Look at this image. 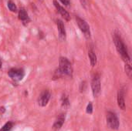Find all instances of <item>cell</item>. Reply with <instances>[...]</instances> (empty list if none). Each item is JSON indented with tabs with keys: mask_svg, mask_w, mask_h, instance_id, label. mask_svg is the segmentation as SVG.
Wrapping results in <instances>:
<instances>
[{
	"mask_svg": "<svg viewBox=\"0 0 132 131\" xmlns=\"http://www.w3.org/2000/svg\"><path fill=\"white\" fill-rule=\"evenodd\" d=\"M113 39H114V42L115 44V46L117 48V50L119 53V54L121 56L122 59L127 62L130 61V56L128 55L127 47H126L125 42H123V40L121 39V36L118 33L115 32V33H114Z\"/></svg>",
	"mask_w": 132,
	"mask_h": 131,
	"instance_id": "6da1fadb",
	"label": "cell"
},
{
	"mask_svg": "<svg viewBox=\"0 0 132 131\" xmlns=\"http://www.w3.org/2000/svg\"><path fill=\"white\" fill-rule=\"evenodd\" d=\"M60 73L62 75H67L71 76L73 74V69L71 63L66 57H60V67L59 69Z\"/></svg>",
	"mask_w": 132,
	"mask_h": 131,
	"instance_id": "7a4b0ae2",
	"label": "cell"
},
{
	"mask_svg": "<svg viewBox=\"0 0 132 131\" xmlns=\"http://www.w3.org/2000/svg\"><path fill=\"white\" fill-rule=\"evenodd\" d=\"M107 124L109 128L112 130H118L119 127V120L117 116L112 112H108L107 113Z\"/></svg>",
	"mask_w": 132,
	"mask_h": 131,
	"instance_id": "3957f363",
	"label": "cell"
},
{
	"mask_svg": "<svg viewBox=\"0 0 132 131\" xmlns=\"http://www.w3.org/2000/svg\"><path fill=\"white\" fill-rule=\"evenodd\" d=\"M76 20H77V23L79 28L80 29L82 32L84 34L85 37L87 39H89L90 37V26L87 24V22L84 19L80 18L79 16L76 17Z\"/></svg>",
	"mask_w": 132,
	"mask_h": 131,
	"instance_id": "277c9868",
	"label": "cell"
},
{
	"mask_svg": "<svg viewBox=\"0 0 132 131\" xmlns=\"http://www.w3.org/2000/svg\"><path fill=\"white\" fill-rule=\"evenodd\" d=\"M91 88L94 97H97L101 93V80L98 75H95L92 80Z\"/></svg>",
	"mask_w": 132,
	"mask_h": 131,
	"instance_id": "5b68a950",
	"label": "cell"
},
{
	"mask_svg": "<svg viewBox=\"0 0 132 131\" xmlns=\"http://www.w3.org/2000/svg\"><path fill=\"white\" fill-rule=\"evenodd\" d=\"M8 74L14 81H20L24 77V71L22 69L12 68L9 71Z\"/></svg>",
	"mask_w": 132,
	"mask_h": 131,
	"instance_id": "8992f818",
	"label": "cell"
},
{
	"mask_svg": "<svg viewBox=\"0 0 132 131\" xmlns=\"http://www.w3.org/2000/svg\"><path fill=\"white\" fill-rule=\"evenodd\" d=\"M53 4H54V6H55L56 8L57 12L61 15V16H62L64 19H66L67 21H69V20L70 19V15L69 12H68L63 6H61V5L58 3V2H57L56 0H53Z\"/></svg>",
	"mask_w": 132,
	"mask_h": 131,
	"instance_id": "52a82bcc",
	"label": "cell"
},
{
	"mask_svg": "<svg viewBox=\"0 0 132 131\" xmlns=\"http://www.w3.org/2000/svg\"><path fill=\"white\" fill-rule=\"evenodd\" d=\"M50 99V93L48 90H44L39 96V100H38V103L39 105L41 107H45L46 106V104L48 103L49 100Z\"/></svg>",
	"mask_w": 132,
	"mask_h": 131,
	"instance_id": "ba28073f",
	"label": "cell"
},
{
	"mask_svg": "<svg viewBox=\"0 0 132 131\" xmlns=\"http://www.w3.org/2000/svg\"><path fill=\"white\" fill-rule=\"evenodd\" d=\"M56 25H57V29L59 32L60 39L65 40L66 39V30H65V27H64L63 21L60 19H58L56 21Z\"/></svg>",
	"mask_w": 132,
	"mask_h": 131,
	"instance_id": "9c48e42d",
	"label": "cell"
},
{
	"mask_svg": "<svg viewBox=\"0 0 132 131\" xmlns=\"http://www.w3.org/2000/svg\"><path fill=\"white\" fill-rule=\"evenodd\" d=\"M64 121H65V115L63 114H60L56 120L54 124H53V128L56 130H60L62 126L64 124Z\"/></svg>",
	"mask_w": 132,
	"mask_h": 131,
	"instance_id": "30bf717a",
	"label": "cell"
},
{
	"mask_svg": "<svg viewBox=\"0 0 132 131\" xmlns=\"http://www.w3.org/2000/svg\"><path fill=\"white\" fill-rule=\"evenodd\" d=\"M118 107L121 110H125V93H124V92L121 90H119L118 94Z\"/></svg>",
	"mask_w": 132,
	"mask_h": 131,
	"instance_id": "8fae6325",
	"label": "cell"
},
{
	"mask_svg": "<svg viewBox=\"0 0 132 131\" xmlns=\"http://www.w3.org/2000/svg\"><path fill=\"white\" fill-rule=\"evenodd\" d=\"M88 56H89V58H90V61L91 66H95L96 64H97V56H96L94 51L92 49H89V51H88Z\"/></svg>",
	"mask_w": 132,
	"mask_h": 131,
	"instance_id": "7c38bea8",
	"label": "cell"
},
{
	"mask_svg": "<svg viewBox=\"0 0 132 131\" xmlns=\"http://www.w3.org/2000/svg\"><path fill=\"white\" fill-rule=\"evenodd\" d=\"M19 18L20 20H22L23 22H28L29 21L28 14L26 12V11L24 8H20L19 12Z\"/></svg>",
	"mask_w": 132,
	"mask_h": 131,
	"instance_id": "4fadbf2b",
	"label": "cell"
},
{
	"mask_svg": "<svg viewBox=\"0 0 132 131\" xmlns=\"http://www.w3.org/2000/svg\"><path fill=\"white\" fill-rule=\"evenodd\" d=\"M12 127H13V124L12 122H8L1 128L0 131H10Z\"/></svg>",
	"mask_w": 132,
	"mask_h": 131,
	"instance_id": "5bb4252c",
	"label": "cell"
},
{
	"mask_svg": "<svg viewBox=\"0 0 132 131\" xmlns=\"http://www.w3.org/2000/svg\"><path fill=\"white\" fill-rule=\"evenodd\" d=\"M8 7L9 8V10L12 11V12H15L17 11L16 6H15V3L12 1H9L8 2Z\"/></svg>",
	"mask_w": 132,
	"mask_h": 131,
	"instance_id": "9a60e30c",
	"label": "cell"
},
{
	"mask_svg": "<svg viewBox=\"0 0 132 131\" xmlns=\"http://www.w3.org/2000/svg\"><path fill=\"white\" fill-rule=\"evenodd\" d=\"M125 73H127V75L128 76L129 78H131V74H132V69L130 65L127 64L125 65Z\"/></svg>",
	"mask_w": 132,
	"mask_h": 131,
	"instance_id": "2e32d148",
	"label": "cell"
},
{
	"mask_svg": "<svg viewBox=\"0 0 132 131\" xmlns=\"http://www.w3.org/2000/svg\"><path fill=\"white\" fill-rule=\"evenodd\" d=\"M62 105L64 107H67L70 106V103H69V100L67 97H63L62 98Z\"/></svg>",
	"mask_w": 132,
	"mask_h": 131,
	"instance_id": "e0dca14e",
	"label": "cell"
},
{
	"mask_svg": "<svg viewBox=\"0 0 132 131\" xmlns=\"http://www.w3.org/2000/svg\"><path fill=\"white\" fill-rule=\"evenodd\" d=\"M87 113H93V106L91 103H89L87 107Z\"/></svg>",
	"mask_w": 132,
	"mask_h": 131,
	"instance_id": "ac0fdd59",
	"label": "cell"
},
{
	"mask_svg": "<svg viewBox=\"0 0 132 131\" xmlns=\"http://www.w3.org/2000/svg\"><path fill=\"white\" fill-rule=\"evenodd\" d=\"M60 2L63 3V4H64L65 5H70V0H60Z\"/></svg>",
	"mask_w": 132,
	"mask_h": 131,
	"instance_id": "d6986e66",
	"label": "cell"
},
{
	"mask_svg": "<svg viewBox=\"0 0 132 131\" xmlns=\"http://www.w3.org/2000/svg\"><path fill=\"white\" fill-rule=\"evenodd\" d=\"M5 112V108L4 107H1L0 108V113H4Z\"/></svg>",
	"mask_w": 132,
	"mask_h": 131,
	"instance_id": "ffe728a7",
	"label": "cell"
},
{
	"mask_svg": "<svg viewBox=\"0 0 132 131\" xmlns=\"http://www.w3.org/2000/svg\"><path fill=\"white\" fill-rule=\"evenodd\" d=\"M1 65H2V62H1V59H0V67H1Z\"/></svg>",
	"mask_w": 132,
	"mask_h": 131,
	"instance_id": "44dd1931",
	"label": "cell"
},
{
	"mask_svg": "<svg viewBox=\"0 0 132 131\" xmlns=\"http://www.w3.org/2000/svg\"><path fill=\"white\" fill-rule=\"evenodd\" d=\"M39 1H43V0H39Z\"/></svg>",
	"mask_w": 132,
	"mask_h": 131,
	"instance_id": "7402d4cb",
	"label": "cell"
}]
</instances>
